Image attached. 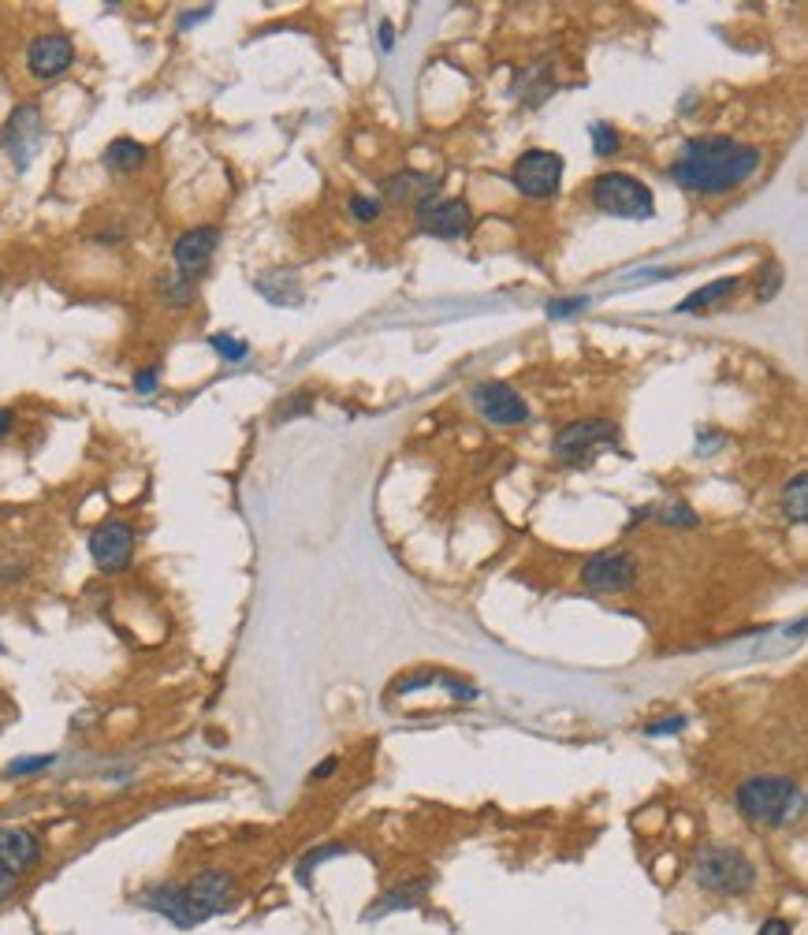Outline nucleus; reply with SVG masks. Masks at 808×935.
Returning a JSON list of instances; mask_svg holds the SVG:
<instances>
[{"label":"nucleus","instance_id":"obj_1","mask_svg":"<svg viewBox=\"0 0 808 935\" xmlns=\"http://www.w3.org/2000/svg\"><path fill=\"white\" fill-rule=\"evenodd\" d=\"M760 168V150L738 138H689L671 165V179L697 195H727Z\"/></svg>","mask_w":808,"mask_h":935},{"label":"nucleus","instance_id":"obj_2","mask_svg":"<svg viewBox=\"0 0 808 935\" xmlns=\"http://www.w3.org/2000/svg\"><path fill=\"white\" fill-rule=\"evenodd\" d=\"M236 898V876L220 873V868H209V873H198L190 884H161L153 891H146L138 898L142 909L161 913L176 924V928H198L209 917L225 913Z\"/></svg>","mask_w":808,"mask_h":935},{"label":"nucleus","instance_id":"obj_3","mask_svg":"<svg viewBox=\"0 0 808 935\" xmlns=\"http://www.w3.org/2000/svg\"><path fill=\"white\" fill-rule=\"evenodd\" d=\"M734 802H738V809L749 824L786 827L797 813H801L805 794H801V786L794 779H786V775H752V779L738 786Z\"/></svg>","mask_w":808,"mask_h":935},{"label":"nucleus","instance_id":"obj_4","mask_svg":"<svg viewBox=\"0 0 808 935\" xmlns=\"http://www.w3.org/2000/svg\"><path fill=\"white\" fill-rule=\"evenodd\" d=\"M694 879L708 895L738 898L757 887V865L738 846H705L694 861Z\"/></svg>","mask_w":808,"mask_h":935},{"label":"nucleus","instance_id":"obj_5","mask_svg":"<svg viewBox=\"0 0 808 935\" xmlns=\"http://www.w3.org/2000/svg\"><path fill=\"white\" fill-rule=\"evenodd\" d=\"M589 198L592 206L608 217H622V220H648L656 212V198L648 183H641L630 172H603L589 183Z\"/></svg>","mask_w":808,"mask_h":935},{"label":"nucleus","instance_id":"obj_6","mask_svg":"<svg viewBox=\"0 0 808 935\" xmlns=\"http://www.w3.org/2000/svg\"><path fill=\"white\" fill-rule=\"evenodd\" d=\"M510 183L522 198H556L562 183V157L551 150H526L510 168Z\"/></svg>","mask_w":808,"mask_h":935},{"label":"nucleus","instance_id":"obj_7","mask_svg":"<svg viewBox=\"0 0 808 935\" xmlns=\"http://www.w3.org/2000/svg\"><path fill=\"white\" fill-rule=\"evenodd\" d=\"M615 440H619V429H615L611 421L585 418V421H570L567 429H559L556 440H551V451L567 462H581V459H589V455L611 448Z\"/></svg>","mask_w":808,"mask_h":935},{"label":"nucleus","instance_id":"obj_8","mask_svg":"<svg viewBox=\"0 0 808 935\" xmlns=\"http://www.w3.org/2000/svg\"><path fill=\"white\" fill-rule=\"evenodd\" d=\"M637 581V559L630 551H597L585 559L581 586L592 593H626Z\"/></svg>","mask_w":808,"mask_h":935},{"label":"nucleus","instance_id":"obj_9","mask_svg":"<svg viewBox=\"0 0 808 935\" xmlns=\"http://www.w3.org/2000/svg\"><path fill=\"white\" fill-rule=\"evenodd\" d=\"M418 225H421V231H429L436 239H459L470 231L473 212L462 198H440L432 190V195H425L418 201Z\"/></svg>","mask_w":808,"mask_h":935},{"label":"nucleus","instance_id":"obj_10","mask_svg":"<svg viewBox=\"0 0 808 935\" xmlns=\"http://www.w3.org/2000/svg\"><path fill=\"white\" fill-rule=\"evenodd\" d=\"M41 112L38 105H19V109L8 116L4 123V135H0V146H4V153L12 157V165L23 172V168L34 161V153L41 150Z\"/></svg>","mask_w":808,"mask_h":935},{"label":"nucleus","instance_id":"obj_11","mask_svg":"<svg viewBox=\"0 0 808 935\" xmlns=\"http://www.w3.org/2000/svg\"><path fill=\"white\" fill-rule=\"evenodd\" d=\"M90 556L104 574L131 567L134 559V529L127 523H104L90 534Z\"/></svg>","mask_w":808,"mask_h":935},{"label":"nucleus","instance_id":"obj_12","mask_svg":"<svg viewBox=\"0 0 808 935\" xmlns=\"http://www.w3.org/2000/svg\"><path fill=\"white\" fill-rule=\"evenodd\" d=\"M71 60H76V46H71V38H63V34H41L30 41V49H27L30 76L41 82L60 79L63 71L71 68Z\"/></svg>","mask_w":808,"mask_h":935},{"label":"nucleus","instance_id":"obj_13","mask_svg":"<svg viewBox=\"0 0 808 935\" xmlns=\"http://www.w3.org/2000/svg\"><path fill=\"white\" fill-rule=\"evenodd\" d=\"M473 402L492 425H522L529 418L526 399L510 385H499V380H485V385L473 391Z\"/></svg>","mask_w":808,"mask_h":935},{"label":"nucleus","instance_id":"obj_14","mask_svg":"<svg viewBox=\"0 0 808 935\" xmlns=\"http://www.w3.org/2000/svg\"><path fill=\"white\" fill-rule=\"evenodd\" d=\"M217 242H220V231L217 228H190L183 236L176 239L172 247V258H176V269L187 276H201L209 269L212 253H217Z\"/></svg>","mask_w":808,"mask_h":935},{"label":"nucleus","instance_id":"obj_15","mask_svg":"<svg viewBox=\"0 0 808 935\" xmlns=\"http://www.w3.org/2000/svg\"><path fill=\"white\" fill-rule=\"evenodd\" d=\"M41 857V843L27 827H0V865L12 868L16 876H23L27 868H34Z\"/></svg>","mask_w":808,"mask_h":935},{"label":"nucleus","instance_id":"obj_16","mask_svg":"<svg viewBox=\"0 0 808 935\" xmlns=\"http://www.w3.org/2000/svg\"><path fill=\"white\" fill-rule=\"evenodd\" d=\"M741 287L738 276H719V280H711L708 287H697L694 295H686L682 302H678V314H700V310H711V306H719L722 299H730L734 291Z\"/></svg>","mask_w":808,"mask_h":935},{"label":"nucleus","instance_id":"obj_17","mask_svg":"<svg viewBox=\"0 0 808 935\" xmlns=\"http://www.w3.org/2000/svg\"><path fill=\"white\" fill-rule=\"evenodd\" d=\"M425 195H432V183H429V176H421V172H399V176L385 179L388 201H421Z\"/></svg>","mask_w":808,"mask_h":935},{"label":"nucleus","instance_id":"obj_18","mask_svg":"<svg viewBox=\"0 0 808 935\" xmlns=\"http://www.w3.org/2000/svg\"><path fill=\"white\" fill-rule=\"evenodd\" d=\"M104 165L112 172H134V168L146 165V146L134 142V138H116V142H109V150H104Z\"/></svg>","mask_w":808,"mask_h":935},{"label":"nucleus","instance_id":"obj_19","mask_svg":"<svg viewBox=\"0 0 808 935\" xmlns=\"http://www.w3.org/2000/svg\"><path fill=\"white\" fill-rule=\"evenodd\" d=\"M425 891V884H413V887H396V891H388V895H380L373 902V909L366 913V921H380V917H388V913H396V909H410L413 902H418V895Z\"/></svg>","mask_w":808,"mask_h":935},{"label":"nucleus","instance_id":"obj_20","mask_svg":"<svg viewBox=\"0 0 808 935\" xmlns=\"http://www.w3.org/2000/svg\"><path fill=\"white\" fill-rule=\"evenodd\" d=\"M808 477L805 474H794V481L786 485V493H782V507H786V518L797 526H805L808 523Z\"/></svg>","mask_w":808,"mask_h":935},{"label":"nucleus","instance_id":"obj_21","mask_svg":"<svg viewBox=\"0 0 808 935\" xmlns=\"http://www.w3.org/2000/svg\"><path fill=\"white\" fill-rule=\"evenodd\" d=\"M209 347L217 350V355L225 358V362H242V358L250 355V347L242 344V339L228 336V332H217V336H209Z\"/></svg>","mask_w":808,"mask_h":935},{"label":"nucleus","instance_id":"obj_22","mask_svg":"<svg viewBox=\"0 0 808 935\" xmlns=\"http://www.w3.org/2000/svg\"><path fill=\"white\" fill-rule=\"evenodd\" d=\"M589 135H592V150H597V157H615V153H619V135H615L611 123H592Z\"/></svg>","mask_w":808,"mask_h":935},{"label":"nucleus","instance_id":"obj_23","mask_svg":"<svg viewBox=\"0 0 808 935\" xmlns=\"http://www.w3.org/2000/svg\"><path fill=\"white\" fill-rule=\"evenodd\" d=\"M659 523L664 526H682V529H694L700 518L697 511L689 504H667V507H659Z\"/></svg>","mask_w":808,"mask_h":935},{"label":"nucleus","instance_id":"obj_24","mask_svg":"<svg viewBox=\"0 0 808 935\" xmlns=\"http://www.w3.org/2000/svg\"><path fill=\"white\" fill-rule=\"evenodd\" d=\"M585 306H589V295H570V299H551V302H548V317H556V321H562V317L581 314Z\"/></svg>","mask_w":808,"mask_h":935},{"label":"nucleus","instance_id":"obj_25","mask_svg":"<svg viewBox=\"0 0 808 935\" xmlns=\"http://www.w3.org/2000/svg\"><path fill=\"white\" fill-rule=\"evenodd\" d=\"M347 846H339V843H332V846H321V849H313V854H306V861L299 865V879L302 884H310V873L317 865H321V861H328V857H336V854H343Z\"/></svg>","mask_w":808,"mask_h":935},{"label":"nucleus","instance_id":"obj_26","mask_svg":"<svg viewBox=\"0 0 808 935\" xmlns=\"http://www.w3.org/2000/svg\"><path fill=\"white\" fill-rule=\"evenodd\" d=\"M52 753H38V757H23V760H12L8 764V775H30V772H41V768H52Z\"/></svg>","mask_w":808,"mask_h":935},{"label":"nucleus","instance_id":"obj_27","mask_svg":"<svg viewBox=\"0 0 808 935\" xmlns=\"http://www.w3.org/2000/svg\"><path fill=\"white\" fill-rule=\"evenodd\" d=\"M350 212H355V220H361V225H369V220L380 217V201L355 195V198H350Z\"/></svg>","mask_w":808,"mask_h":935},{"label":"nucleus","instance_id":"obj_28","mask_svg":"<svg viewBox=\"0 0 808 935\" xmlns=\"http://www.w3.org/2000/svg\"><path fill=\"white\" fill-rule=\"evenodd\" d=\"M686 727V716H671V719H656V724L645 727L648 738H659V735H678V730Z\"/></svg>","mask_w":808,"mask_h":935},{"label":"nucleus","instance_id":"obj_29","mask_svg":"<svg viewBox=\"0 0 808 935\" xmlns=\"http://www.w3.org/2000/svg\"><path fill=\"white\" fill-rule=\"evenodd\" d=\"M157 380H161L157 377V366H146L142 374L134 377V388L142 391V396H150V391H157Z\"/></svg>","mask_w":808,"mask_h":935},{"label":"nucleus","instance_id":"obj_30","mask_svg":"<svg viewBox=\"0 0 808 935\" xmlns=\"http://www.w3.org/2000/svg\"><path fill=\"white\" fill-rule=\"evenodd\" d=\"M310 407H313V399H310V396H295L291 407H280V410H276V418L287 421V418H295V414H306Z\"/></svg>","mask_w":808,"mask_h":935},{"label":"nucleus","instance_id":"obj_31","mask_svg":"<svg viewBox=\"0 0 808 935\" xmlns=\"http://www.w3.org/2000/svg\"><path fill=\"white\" fill-rule=\"evenodd\" d=\"M757 935H794V924L790 921H782V917H771V921H764L760 924V932Z\"/></svg>","mask_w":808,"mask_h":935},{"label":"nucleus","instance_id":"obj_32","mask_svg":"<svg viewBox=\"0 0 808 935\" xmlns=\"http://www.w3.org/2000/svg\"><path fill=\"white\" fill-rule=\"evenodd\" d=\"M212 12H217V8H212V4H206V8H190L187 16H179V30H187V27L201 23V19H209Z\"/></svg>","mask_w":808,"mask_h":935},{"label":"nucleus","instance_id":"obj_33","mask_svg":"<svg viewBox=\"0 0 808 935\" xmlns=\"http://www.w3.org/2000/svg\"><path fill=\"white\" fill-rule=\"evenodd\" d=\"M380 49H385V52L396 49V27H391L388 19H385V23H380Z\"/></svg>","mask_w":808,"mask_h":935},{"label":"nucleus","instance_id":"obj_34","mask_svg":"<svg viewBox=\"0 0 808 935\" xmlns=\"http://www.w3.org/2000/svg\"><path fill=\"white\" fill-rule=\"evenodd\" d=\"M16 879H19V876L12 873V868H4V865H0V898H4L8 891L16 887Z\"/></svg>","mask_w":808,"mask_h":935},{"label":"nucleus","instance_id":"obj_35","mask_svg":"<svg viewBox=\"0 0 808 935\" xmlns=\"http://www.w3.org/2000/svg\"><path fill=\"white\" fill-rule=\"evenodd\" d=\"M336 768H339V760H336V757H328V760H321V764H317V768H313V779H328V775H332Z\"/></svg>","mask_w":808,"mask_h":935},{"label":"nucleus","instance_id":"obj_36","mask_svg":"<svg viewBox=\"0 0 808 935\" xmlns=\"http://www.w3.org/2000/svg\"><path fill=\"white\" fill-rule=\"evenodd\" d=\"M12 425H16V414L8 410V407H0V440H4L8 432H12Z\"/></svg>","mask_w":808,"mask_h":935}]
</instances>
